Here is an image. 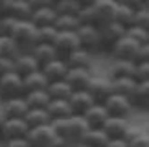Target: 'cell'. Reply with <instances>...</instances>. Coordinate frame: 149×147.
Instances as JSON below:
<instances>
[{
	"label": "cell",
	"instance_id": "obj_24",
	"mask_svg": "<svg viewBox=\"0 0 149 147\" xmlns=\"http://www.w3.org/2000/svg\"><path fill=\"white\" fill-rule=\"evenodd\" d=\"M133 103L136 110L149 112V81H138L133 94Z\"/></svg>",
	"mask_w": 149,
	"mask_h": 147
},
{
	"label": "cell",
	"instance_id": "obj_19",
	"mask_svg": "<svg viewBox=\"0 0 149 147\" xmlns=\"http://www.w3.org/2000/svg\"><path fill=\"white\" fill-rule=\"evenodd\" d=\"M68 101H70V107H72L74 114H77V116H83L90 107L96 105V101L92 99V96H90L87 90H76V92L70 96Z\"/></svg>",
	"mask_w": 149,
	"mask_h": 147
},
{
	"label": "cell",
	"instance_id": "obj_47",
	"mask_svg": "<svg viewBox=\"0 0 149 147\" xmlns=\"http://www.w3.org/2000/svg\"><path fill=\"white\" fill-rule=\"evenodd\" d=\"M107 147H131L127 138H112Z\"/></svg>",
	"mask_w": 149,
	"mask_h": 147
},
{
	"label": "cell",
	"instance_id": "obj_32",
	"mask_svg": "<svg viewBox=\"0 0 149 147\" xmlns=\"http://www.w3.org/2000/svg\"><path fill=\"white\" fill-rule=\"evenodd\" d=\"M109 142H111V138L107 136V132L103 129H90L81 144L88 145V147H107Z\"/></svg>",
	"mask_w": 149,
	"mask_h": 147
},
{
	"label": "cell",
	"instance_id": "obj_43",
	"mask_svg": "<svg viewBox=\"0 0 149 147\" xmlns=\"http://www.w3.org/2000/svg\"><path fill=\"white\" fill-rule=\"evenodd\" d=\"M28 4L35 11V9H44V8H54L55 0H28Z\"/></svg>",
	"mask_w": 149,
	"mask_h": 147
},
{
	"label": "cell",
	"instance_id": "obj_17",
	"mask_svg": "<svg viewBox=\"0 0 149 147\" xmlns=\"http://www.w3.org/2000/svg\"><path fill=\"white\" fill-rule=\"evenodd\" d=\"M94 57H96L94 53H90V52H87V50L79 48V50H76L72 55H68L65 61H66L68 68H87V70H96V68H94Z\"/></svg>",
	"mask_w": 149,
	"mask_h": 147
},
{
	"label": "cell",
	"instance_id": "obj_3",
	"mask_svg": "<svg viewBox=\"0 0 149 147\" xmlns=\"http://www.w3.org/2000/svg\"><path fill=\"white\" fill-rule=\"evenodd\" d=\"M140 44L134 42L131 37H127V33H125L123 39H120V41L114 44V46L109 50V57L114 59V61H133L136 63V59H138V53H140Z\"/></svg>",
	"mask_w": 149,
	"mask_h": 147
},
{
	"label": "cell",
	"instance_id": "obj_1",
	"mask_svg": "<svg viewBox=\"0 0 149 147\" xmlns=\"http://www.w3.org/2000/svg\"><path fill=\"white\" fill-rule=\"evenodd\" d=\"M54 127L63 140H68V142H74V144H81L85 136H87V132L90 131L85 118L77 114H72L68 118L54 121Z\"/></svg>",
	"mask_w": 149,
	"mask_h": 147
},
{
	"label": "cell",
	"instance_id": "obj_2",
	"mask_svg": "<svg viewBox=\"0 0 149 147\" xmlns=\"http://www.w3.org/2000/svg\"><path fill=\"white\" fill-rule=\"evenodd\" d=\"M11 37L15 39L17 46L20 48V52H31L39 44V28L33 24L31 20L17 22Z\"/></svg>",
	"mask_w": 149,
	"mask_h": 147
},
{
	"label": "cell",
	"instance_id": "obj_52",
	"mask_svg": "<svg viewBox=\"0 0 149 147\" xmlns=\"http://www.w3.org/2000/svg\"><path fill=\"white\" fill-rule=\"evenodd\" d=\"M76 147H88V145H85V144H77Z\"/></svg>",
	"mask_w": 149,
	"mask_h": 147
},
{
	"label": "cell",
	"instance_id": "obj_22",
	"mask_svg": "<svg viewBox=\"0 0 149 147\" xmlns=\"http://www.w3.org/2000/svg\"><path fill=\"white\" fill-rule=\"evenodd\" d=\"M112 81V94H120V96H127L133 99L134 88L138 81L134 77H111Z\"/></svg>",
	"mask_w": 149,
	"mask_h": 147
},
{
	"label": "cell",
	"instance_id": "obj_39",
	"mask_svg": "<svg viewBox=\"0 0 149 147\" xmlns=\"http://www.w3.org/2000/svg\"><path fill=\"white\" fill-rule=\"evenodd\" d=\"M17 22L19 20H15L13 17H9V15L0 17V35H11L13 30H15V26H17Z\"/></svg>",
	"mask_w": 149,
	"mask_h": 147
},
{
	"label": "cell",
	"instance_id": "obj_51",
	"mask_svg": "<svg viewBox=\"0 0 149 147\" xmlns=\"http://www.w3.org/2000/svg\"><path fill=\"white\" fill-rule=\"evenodd\" d=\"M144 129H146V132H147V134H149V121H147V123H146V127H144Z\"/></svg>",
	"mask_w": 149,
	"mask_h": 147
},
{
	"label": "cell",
	"instance_id": "obj_14",
	"mask_svg": "<svg viewBox=\"0 0 149 147\" xmlns=\"http://www.w3.org/2000/svg\"><path fill=\"white\" fill-rule=\"evenodd\" d=\"M131 127H133V123L127 118H109L105 121V125H103V131L107 132V136L111 140L112 138H127Z\"/></svg>",
	"mask_w": 149,
	"mask_h": 147
},
{
	"label": "cell",
	"instance_id": "obj_41",
	"mask_svg": "<svg viewBox=\"0 0 149 147\" xmlns=\"http://www.w3.org/2000/svg\"><path fill=\"white\" fill-rule=\"evenodd\" d=\"M134 79L136 81H149V63H136Z\"/></svg>",
	"mask_w": 149,
	"mask_h": 147
},
{
	"label": "cell",
	"instance_id": "obj_7",
	"mask_svg": "<svg viewBox=\"0 0 149 147\" xmlns=\"http://www.w3.org/2000/svg\"><path fill=\"white\" fill-rule=\"evenodd\" d=\"M103 105H105L111 118H127L129 120L133 116V112L136 110L133 99L127 98V96H120V94H112Z\"/></svg>",
	"mask_w": 149,
	"mask_h": 147
},
{
	"label": "cell",
	"instance_id": "obj_27",
	"mask_svg": "<svg viewBox=\"0 0 149 147\" xmlns=\"http://www.w3.org/2000/svg\"><path fill=\"white\" fill-rule=\"evenodd\" d=\"M48 85H50V81L41 70L35 74H30V76L24 77V94L26 92H37V90H46Z\"/></svg>",
	"mask_w": 149,
	"mask_h": 147
},
{
	"label": "cell",
	"instance_id": "obj_16",
	"mask_svg": "<svg viewBox=\"0 0 149 147\" xmlns=\"http://www.w3.org/2000/svg\"><path fill=\"white\" fill-rule=\"evenodd\" d=\"M83 118H85V121H87V125H88L90 129H103L105 121H107L111 116H109L105 105L96 103V105H92L87 112H85Z\"/></svg>",
	"mask_w": 149,
	"mask_h": 147
},
{
	"label": "cell",
	"instance_id": "obj_21",
	"mask_svg": "<svg viewBox=\"0 0 149 147\" xmlns=\"http://www.w3.org/2000/svg\"><path fill=\"white\" fill-rule=\"evenodd\" d=\"M46 110H48V114L52 118V123L74 114V110H72L70 101H68V99H52Z\"/></svg>",
	"mask_w": 149,
	"mask_h": 147
},
{
	"label": "cell",
	"instance_id": "obj_5",
	"mask_svg": "<svg viewBox=\"0 0 149 147\" xmlns=\"http://www.w3.org/2000/svg\"><path fill=\"white\" fill-rule=\"evenodd\" d=\"M77 33L79 44L83 50H87L90 53H103V46H101V37H100V28L98 26H90V24H81Z\"/></svg>",
	"mask_w": 149,
	"mask_h": 147
},
{
	"label": "cell",
	"instance_id": "obj_30",
	"mask_svg": "<svg viewBox=\"0 0 149 147\" xmlns=\"http://www.w3.org/2000/svg\"><path fill=\"white\" fill-rule=\"evenodd\" d=\"M46 92L50 96V99H70V96L74 94V90L70 88L65 79L63 81H55V83H50Z\"/></svg>",
	"mask_w": 149,
	"mask_h": 147
},
{
	"label": "cell",
	"instance_id": "obj_4",
	"mask_svg": "<svg viewBox=\"0 0 149 147\" xmlns=\"http://www.w3.org/2000/svg\"><path fill=\"white\" fill-rule=\"evenodd\" d=\"M19 96H24V77L11 70L0 77V99L4 101Z\"/></svg>",
	"mask_w": 149,
	"mask_h": 147
},
{
	"label": "cell",
	"instance_id": "obj_8",
	"mask_svg": "<svg viewBox=\"0 0 149 147\" xmlns=\"http://www.w3.org/2000/svg\"><path fill=\"white\" fill-rule=\"evenodd\" d=\"M87 92L92 96V99L96 103H101V105L111 98L112 96V81L107 76V72H101V74L96 72V76L92 79V83H90V87L87 88Z\"/></svg>",
	"mask_w": 149,
	"mask_h": 147
},
{
	"label": "cell",
	"instance_id": "obj_11",
	"mask_svg": "<svg viewBox=\"0 0 149 147\" xmlns=\"http://www.w3.org/2000/svg\"><path fill=\"white\" fill-rule=\"evenodd\" d=\"M96 76V70H87V68H70L65 77V81L70 85V88L76 90H87Z\"/></svg>",
	"mask_w": 149,
	"mask_h": 147
},
{
	"label": "cell",
	"instance_id": "obj_25",
	"mask_svg": "<svg viewBox=\"0 0 149 147\" xmlns=\"http://www.w3.org/2000/svg\"><path fill=\"white\" fill-rule=\"evenodd\" d=\"M31 55L35 57V61H37V63L41 64V68H42L44 64L52 63V61H55V59H61L59 55H57L55 48L52 46V44H37V46L31 50Z\"/></svg>",
	"mask_w": 149,
	"mask_h": 147
},
{
	"label": "cell",
	"instance_id": "obj_29",
	"mask_svg": "<svg viewBox=\"0 0 149 147\" xmlns=\"http://www.w3.org/2000/svg\"><path fill=\"white\" fill-rule=\"evenodd\" d=\"M20 48L17 46L15 39L11 35H0V57L13 61L17 55H20Z\"/></svg>",
	"mask_w": 149,
	"mask_h": 147
},
{
	"label": "cell",
	"instance_id": "obj_12",
	"mask_svg": "<svg viewBox=\"0 0 149 147\" xmlns=\"http://www.w3.org/2000/svg\"><path fill=\"white\" fill-rule=\"evenodd\" d=\"M30 134V125L26 123V120L20 118H11L6 121L2 136H0V144L8 142V140H15V138H26Z\"/></svg>",
	"mask_w": 149,
	"mask_h": 147
},
{
	"label": "cell",
	"instance_id": "obj_20",
	"mask_svg": "<svg viewBox=\"0 0 149 147\" xmlns=\"http://www.w3.org/2000/svg\"><path fill=\"white\" fill-rule=\"evenodd\" d=\"M136 63L133 61H114L111 59V64L105 70L109 77H134Z\"/></svg>",
	"mask_w": 149,
	"mask_h": 147
},
{
	"label": "cell",
	"instance_id": "obj_6",
	"mask_svg": "<svg viewBox=\"0 0 149 147\" xmlns=\"http://www.w3.org/2000/svg\"><path fill=\"white\" fill-rule=\"evenodd\" d=\"M28 140L33 147H57L61 136L57 134L54 123L50 125H42L37 129H30V134H28Z\"/></svg>",
	"mask_w": 149,
	"mask_h": 147
},
{
	"label": "cell",
	"instance_id": "obj_44",
	"mask_svg": "<svg viewBox=\"0 0 149 147\" xmlns=\"http://www.w3.org/2000/svg\"><path fill=\"white\" fill-rule=\"evenodd\" d=\"M118 6H125V8H133V9H140L146 4V0H116Z\"/></svg>",
	"mask_w": 149,
	"mask_h": 147
},
{
	"label": "cell",
	"instance_id": "obj_40",
	"mask_svg": "<svg viewBox=\"0 0 149 147\" xmlns=\"http://www.w3.org/2000/svg\"><path fill=\"white\" fill-rule=\"evenodd\" d=\"M134 26H140V28H144V30H149V8H146V4L136 11Z\"/></svg>",
	"mask_w": 149,
	"mask_h": 147
},
{
	"label": "cell",
	"instance_id": "obj_38",
	"mask_svg": "<svg viewBox=\"0 0 149 147\" xmlns=\"http://www.w3.org/2000/svg\"><path fill=\"white\" fill-rule=\"evenodd\" d=\"M57 35H59V30H57L55 26L39 28V44H52V46H54Z\"/></svg>",
	"mask_w": 149,
	"mask_h": 147
},
{
	"label": "cell",
	"instance_id": "obj_36",
	"mask_svg": "<svg viewBox=\"0 0 149 147\" xmlns=\"http://www.w3.org/2000/svg\"><path fill=\"white\" fill-rule=\"evenodd\" d=\"M81 26L79 17H70V15H59L55 22V28L59 31H77Z\"/></svg>",
	"mask_w": 149,
	"mask_h": 147
},
{
	"label": "cell",
	"instance_id": "obj_31",
	"mask_svg": "<svg viewBox=\"0 0 149 147\" xmlns=\"http://www.w3.org/2000/svg\"><path fill=\"white\" fill-rule=\"evenodd\" d=\"M55 11L57 15H70V17H79L83 6L79 0H55Z\"/></svg>",
	"mask_w": 149,
	"mask_h": 147
},
{
	"label": "cell",
	"instance_id": "obj_23",
	"mask_svg": "<svg viewBox=\"0 0 149 147\" xmlns=\"http://www.w3.org/2000/svg\"><path fill=\"white\" fill-rule=\"evenodd\" d=\"M57 11L55 8H44V9H35L31 15V22L37 28H48V26H55L57 22Z\"/></svg>",
	"mask_w": 149,
	"mask_h": 147
},
{
	"label": "cell",
	"instance_id": "obj_53",
	"mask_svg": "<svg viewBox=\"0 0 149 147\" xmlns=\"http://www.w3.org/2000/svg\"><path fill=\"white\" fill-rule=\"evenodd\" d=\"M146 8H149V0H146Z\"/></svg>",
	"mask_w": 149,
	"mask_h": 147
},
{
	"label": "cell",
	"instance_id": "obj_46",
	"mask_svg": "<svg viewBox=\"0 0 149 147\" xmlns=\"http://www.w3.org/2000/svg\"><path fill=\"white\" fill-rule=\"evenodd\" d=\"M136 63H149V42L144 44V46L140 48V53H138Z\"/></svg>",
	"mask_w": 149,
	"mask_h": 147
},
{
	"label": "cell",
	"instance_id": "obj_33",
	"mask_svg": "<svg viewBox=\"0 0 149 147\" xmlns=\"http://www.w3.org/2000/svg\"><path fill=\"white\" fill-rule=\"evenodd\" d=\"M24 98L30 105V109H48L50 105V96L46 90H37V92H26Z\"/></svg>",
	"mask_w": 149,
	"mask_h": 147
},
{
	"label": "cell",
	"instance_id": "obj_49",
	"mask_svg": "<svg viewBox=\"0 0 149 147\" xmlns=\"http://www.w3.org/2000/svg\"><path fill=\"white\" fill-rule=\"evenodd\" d=\"M6 121H8V118H6L4 110H2V107H0V136H2V131H4V125H6Z\"/></svg>",
	"mask_w": 149,
	"mask_h": 147
},
{
	"label": "cell",
	"instance_id": "obj_54",
	"mask_svg": "<svg viewBox=\"0 0 149 147\" xmlns=\"http://www.w3.org/2000/svg\"><path fill=\"white\" fill-rule=\"evenodd\" d=\"M0 107H2V99H0Z\"/></svg>",
	"mask_w": 149,
	"mask_h": 147
},
{
	"label": "cell",
	"instance_id": "obj_13",
	"mask_svg": "<svg viewBox=\"0 0 149 147\" xmlns=\"http://www.w3.org/2000/svg\"><path fill=\"white\" fill-rule=\"evenodd\" d=\"M2 110L8 120L11 118H20V120H24L26 114L30 112V105H28V101L24 96H19V98H11V99H4L2 101Z\"/></svg>",
	"mask_w": 149,
	"mask_h": 147
},
{
	"label": "cell",
	"instance_id": "obj_48",
	"mask_svg": "<svg viewBox=\"0 0 149 147\" xmlns=\"http://www.w3.org/2000/svg\"><path fill=\"white\" fill-rule=\"evenodd\" d=\"M11 4H13V0H0V17H6L9 13Z\"/></svg>",
	"mask_w": 149,
	"mask_h": 147
},
{
	"label": "cell",
	"instance_id": "obj_28",
	"mask_svg": "<svg viewBox=\"0 0 149 147\" xmlns=\"http://www.w3.org/2000/svg\"><path fill=\"white\" fill-rule=\"evenodd\" d=\"M24 120L30 125V129H37V127L50 125L52 123V118H50L46 109H30V112L26 114Z\"/></svg>",
	"mask_w": 149,
	"mask_h": 147
},
{
	"label": "cell",
	"instance_id": "obj_35",
	"mask_svg": "<svg viewBox=\"0 0 149 147\" xmlns=\"http://www.w3.org/2000/svg\"><path fill=\"white\" fill-rule=\"evenodd\" d=\"M136 11H138V9L125 8V6H118V9H116V17H114V20H116V22H120V24H122L123 28H131V26H134Z\"/></svg>",
	"mask_w": 149,
	"mask_h": 147
},
{
	"label": "cell",
	"instance_id": "obj_18",
	"mask_svg": "<svg viewBox=\"0 0 149 147\" xmlns=\"http://www.w3.org/2000/svg\"><path fill=\"white\" fill-rule=\"evenodd\" d=\"M68 64H66V61L65 59H55V61H52V63L48 64H44L41 72L46 76V79L50 83H55V81H63V79L66 77V74H68Z\"/></svg>",
	"mask_w": 149,
	"mask_h": 147
},
{
	"label": "cell",
	"instance_id": "obj_34",
	"mask_svg": "<svg viewBox=\"0 0 149 147\" xmlns=\"http://www.w3.org/2000/svg\"><path fill=\"white\" fill-rule=\"evenodd\" d=\"M127 140L131 147H149V134L146 132L144 127L133 125L127 134Z\"/></svg>",
	"mask_w": 149,
	"mask_h": 147
},
{
	"label": "cell",
	"instance_id": "obj_10",
	"mask_svg": "<svg viewBox=\"0 0 149 147\" xmlns=\"http://www.w3.org/2000/svg\"><path fill=\"white\" fill-rule=\"evenodd\" d=\"M54 48L61 59H66L68 55H72L76 50L81 48L77 33L76 31H59V35H57L55 42H54Z\"/></svg>",
	"mask_w": 149,
	"mask_h": 147
},
{
	"label": "cell",
	"instance_id": "obj_45",
	"mask_svg": "<svg viewBox=\"0 0 149 147\" xmlns=\"http://www.w3.org/2000/svg\"><path fill=\"white\" fill-rule=\"evenodd\" d=\"M13 70V61H9V59H4V57H0V77L4 76V74H8Z\"/></svg>",
	"mask_w": 149,
	"mask_h": 147
},
{
	"label": "cell",
	"instance_id": "obj_9",
	"mask_svg": "<svg viewBox=\"0 0 149 147\" xmlns=\"http://www.w3.org/2000/svg\"><path fill=\"white\" fill-rule=\"evenodd\" d=\"M125 33H127V28H123L120 22L112 20L109 22V24L101 26L100 28V37H101V46H103V52L109 53V50H111L114 44H116L120 39L125 37Z\"/></svg>",
	"mask_w": 149,
	"mask_h": 147
},
{
	"label": "cell",
	"instance_id": "obj_42",
	"mask_svg": "<svg viewBox=\"0 0 149 147\" xmlns=\"http://www.w3.org/2000/svg\"><path fill=\"white\" fill-rule=\"evenodd\" d=\"M2 147H33L30 144V140L26 138H15V140H8V142H2Z\"/></svg>",
	"mask_w": 149,
	"mask_h": 147
},
{
	"label": "cell",
	"instance_id": "obj_50",
	"mask_svg": "<svg viewBox=\"0 0 149 147\" xmlns=\"http://www.w3.org/2000/svg\"><path fill=\"white\" fill-rule=\"evenodd\" d=\"M79 2H81L83 8H88V6H94L96 2H98V0H79Z\"/></svg>",
	"mask_w": 149,
	"mask_h": 147
},
{
	"label": "cell",
	"instance_id": "obj_37",
	"mask_svg": "<svg viewBox=\"0 0 149 147\" xmlns=\"http://www.w3.org/2000/svg\"><path fill=\"white\" fill-rule=\"evenodd\" d=\"M127 37H131L140 46H144V44L149 42V30H144L140 26H131V28H127Z\"/></svg>",
	"mask_w": 149,
	"mask_h": 147
},
{
	"label": "cell",
	"instance_id": "obj_15",
	"mask_svg": "<svg viewBox=\"0 0 149 147\" xmlns=\"http://www.w3.org/2000/svg\"><path fill=\"white\" fill-rule=\"evenodd\" d=\"M13 70L19 74V76L26 77V76H30V74H35V72L41 70V64L35 61L31 52H22L20 55H17L13 59Z\"/></svg>",
	"mask_w": 149,
	"mask_h": 147
},
{
	"label": "cell",
	"instance_id": "obj_26",
	"mask_svg": "<svg viewBox=\"0 0 149 147\" xmlns=\"http://www.w3.org/2000/svg\"><path fill=\"white\" fill-rule=\"evenodd\" d=\"M8 15L13 17V19L19 20V22H26V20H31L33 9H31V6L28 4V0H13Z\"/></svg>",
	"mask_w": 149,
	"mask_h": 147
}]
</instances>
